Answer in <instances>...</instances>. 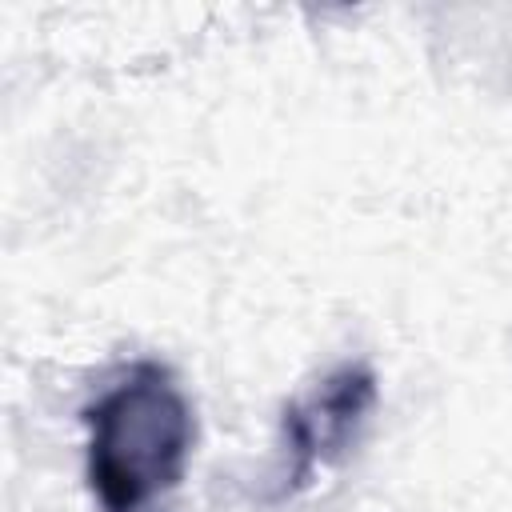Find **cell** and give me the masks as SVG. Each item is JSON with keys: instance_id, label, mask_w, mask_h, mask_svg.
I'll use <instances>...</instances> for the list:
<instances>
[{"instance_id": "1", "label": "cell", "mask_w": 512, "mask_h": 512, "mask_svg": "<svg viewBox=\"0 0 512 512\" xmlns=\"http://www.w3.org/2000/svg\"><path fill=\"white\" fill-rule=\"evenodd\" d=\"M88 424V484L104 512H140L180 484L196 420L184 392L160 364H136L96 404Z\"/></svg>"}, {"instance_id": "2", "label": "cell", "mask_w": 512, "mask_h": 512, "mask_svg": "<svg viewBox=\"0 0 512 512\" xmlns=\"http://www.w3.org/2000/svg\"><path fill=\"white\" fill-rule=\"evenodd\" d=\"M376 404V372L368 364H340L280 416V492L292 496L312 484L320 468L340 460Z\"/></svg>"}]
</instances>
